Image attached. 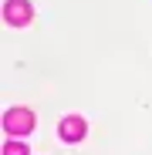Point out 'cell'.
<instances>
[{
	"label": "cell",
	"mask_w": 152,
	"mask_h": 155,
	"mask_svg": "<svg viewBox=\"0 0 152 155\" xmlns=\"http://www.w3.org/2000/svg\"><path fill=\"white\" fill-rule=\"evenodd\" d=\"M4 17H7V24H14V27H24V24L34 17V7L27 4V0H7L4 4Z\"/></svg>",
	"instance_id": "obj_2"
},
{
	"label": "cell",
	"mask_w": 152,
	"mask_h": 155,
	"mask_svg": "<svg viewBox=\"0 0 152 155\" xmlns=\"http://www.w3.org/2000/svg\"><path fill=\"white\" fill-rule=\"evenodd\" d=\"M4 155H27V148H24L20 142H7L4 145Z\"/></svg>",
	"instance_id": "obj_4"
},
{
	"label": "cell",
	"mask_w": 152,
	"mask_h": 155,
	"mask_svg": "<svg viewBox=\"0 0 152 155\" xmlns=\"http://www.w3.org/2000/svg\"><path fill=\"white\" fill-rule=\"evenodd\" d=\"M85 132H88V125H85V118H78V115H68V118L61 121V138H64V142H81Z\"/></svg>",
	"instance_id": "obj_3"
},
{
	"label": "cell",
	"mask_w": 152,
	"mask_h": 155,
	"mask_svg": "<svg viewBox=\"0 0 152 155\" xmlns=\"http://www.w3.org/2000/svg\"><path fill=\"white\" fill-rule=\"evenodd\" d=\"M34 125H37V118L27 108H10L4 115V128H7L10 135H27V132H34Z\"/></svg>",
	"instance_id": "obj_1"
}]
</instances>
